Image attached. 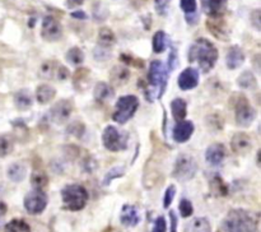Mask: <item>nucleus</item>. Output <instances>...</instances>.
I'll return each instance as SVG.
<instances>
[{
	"mask_svg": "<svg viewBox=\"0 0 261 232\" xmlns=\"http://www.w3.org/2000/svg\"><path fill=\"white\" fill-rule=\"evenodd\" d=\"M121 60L123 61H125L126 64H129V65H134L136 66V68H143L144 66V63H143L142 60L139 59H134V58H131L130 55H126V54H121Z\"/></svg>",
	"mask_w": 261,
	"mask_h": 232,
	"instance_id": "46",
	"label": "nucleus"
},
{
	"mask_svg": "<svg viewBox=\"0 0 261 232\" xmlns=\"http://www.w3.org/2000/svg\"><path fill=\"white\" fill-rule=\"evenodd\" d=\"M225 158V147L222 143H213L205 151V161L212 166H219Z\"/></svg>",
	"mask_w": 261,
	"mask_h": 232,
	"instance_id": "17",
	"label": "nucleus"
},
{
	"mask_svg": "<svg viewBox=\"0 0 261 232\" xmlns=\"http://www.w3.org/2000/svg\"><path fill=\"white\" fill-rule=\"evenodd\" d=\"M169 217H171V232H176V227H177V217H176L175 212L171 211L169 212Z\"/></svg>",
	"mask_w": 261,
	"mask_h": 232,
	"instance_id": "51",
	"label": "nucleus"
},
{
	"mask_svg": "<svg viewBox=\"0 0 261 232\" xmlns=\"http://www.w3.org/2000/svg\"><path fill=\"white\" fill-rule=\"evenodd\" d=\"M13 151V142L8 135H0V157H7Z\"/></svg>",
	"mask_w": 261,
	"mask_h": 232,
	"instance_id": "35",
	"label": "nucleus"
},
{
	"mask_svg": "<svg viewBox=\"0 0 261 232\" xmlns=\"http://www.w3.org/2000/svg\"><path fill=\"white\" fill-rule=\"evenodd\" d=\"M97 42H98V46L106 47V49L112 47L116 42V36L113 31L111 30V28H109V27H102V28L98 31Z\"/></svg>",
	"mask_w": 261,
	"mask_h": 232,
	"instance_id": "29",
	"label": "nucleus"
},
{
	"mask_svg": "<svg viewBox=\"0 0 261 232\" xmlns=\"http://www.w3.org/2000/svg\"><path fill=\"white\" fill-rule=\"evenodd\" d=\"M31 184L35 189L43 190L49 185V177L42 171H35L31 176Z\"/></svg>",
	"mask_w": 261,
	"mask_h": 232,
	"instance_id": "33",
	"label": "nucleus"
},
{
	"mask_svg": "<svg viewBox=\"0 0 261 232\" xmlns=\"http://www.w3.org/2000/svg\"><path fill=\"white\" fill-rule=\"evenodd\" d=\"M185 19H186V22H187L188 24H195L196 22H198V19H199V16H198V13H191V14H185Z\"/></svg>",
	"mask_w": 261,
	"mask_h": 232,
	"instance_id": "49",
	"label": "nucleus"
},
{
	"mask_svg": "<svg viewBox=\"0 0 261 232\" xmlns=\"http://www.w3.org/2000/svg\"><path fill=\"white\" fill-rule=\"evenodd\" d=\"M63 36V27L56 18L53 16L43 17L42 26H41V37L45 41L55 42L59 41Z\"/></svg>",
	"mask_w": 261,
	"mask_h": 232,
	"instance_id": "12",
	"label": "nucleus"
},
{
	"mask_svg": "<svg viewBox=\"0 0 261 232\" xmlns=\"http://www.w3.org/2000/svg\"><path fill=\"white\" fill-rule=\"evenodd\" d=\"M237 84L243 90L256 91L259 88V83L255 74L251 70H245L241 76L237 78Z\"/></svg>",
	"mask_w": 261,
	"mask_h": 232,
	"instance_id": "25",
	"label": "nucleus"
},
{
	"mask_svg": "<svg viewBox=\"0 0 261 232\" xmlns=\"http://www.w3.org/2000/svg\"><path fill=\"white\" fill-rule=\"evenodd\" d=\"M7 211H8L7 204H5V203L1 202V200H0V218H1V217H3V215H5V213H7Z\"/></svg>",
	"mask_w": 261,
	"mask_h": 232,
	"instance_id": "52",
	"label": "nucleus"
},
{
	"mask_svg": "<svg viewBox=\"0 0 261 232\" xmlns=\"http://www.w3.org/2000/svg\"><path fill=\"white\" fill-rule=\"evenodd\" d=\"M194 130H195V126H194L192 121L182 120V121H177V124L175 125L173 132H172V136H173L175 142L186 143L191 138Z\"/></svg>",
	"mask_w": 261,
	"mask_h": 232,
	"instance_id": "15",
	"label": "nucleus"
},
{
	"mask_svg": "<svg viewBox=\"0 0 261 232\" xmlns=\"http://www.w3.org/2000/svg\"><path fill=\"white\" fill-rule=\"evenodd\" d=\"M126 173V167L125 166H113L112 169H110L105 176H103V181L102 184L105 186L110 185L111 182L115 179H119V177H123Z\"/></svg>",
	"mask_w": 261,
	"mask_h": 232,
	"instance_id": "32",
	"label": "nucleus"
},
{
	"mask_svg": "<svg viewBox=\"0 0 261 232\" xmlns=\"http://www.w3.org/2000/svg\"><path fill=\"white\" fill-rule=\"evenodd\" d=\"M83 3H84V0H65V5L69 8V9L80 7Z\"/></svg>",
	"mask_w": 261,
	"mask_h": 232,
	"instance_id": "48",
	"label": "nucleus"
},
{
	"mask_svg": "<svg viewBox=\"0 0 261 232\" xmlns=\"http://www.w3.org/2000/svg\"><path fill=\"white\" fill-rule=\"evenodd\" d=\"M171 113L173 119L176 121H182L185 120L186 115H187V103L184 98H175L172 99L171 102Z\"/></svg>",
	"mask_w": 261,
	"mask_h": 232,
	"instance_id": "27",
	"label": "nucleus"
},
{
	"mask_svg": "<svg viewBox=\"0 0 261 232\" xmlns=\"http://www.w3.org/2000/svg\"><path fill=\"white\" fill-rule=\"evenodd\" d=\"M93 17L97 22H102V20L106 19L107 10L101 5V3H98L96 7L93 8Z\"/></svg>",
	"mask_w": 261,
	"mask_h": 232,
	"instance_id": "44",
	"label": "nucleus"
},
{
	"mask_svg": "<svg viewBox=\"0 0 261 232\" xmlns=\"http://www.w3.org/2000/svg\"><path fill=\"white\" fill-rule=\"evenodd\" d=\"M70 16L73 17V18H75V19H87V18H88L86 12H83V10H76V12H73Z\"/></svg>",
	"mask_w": 261,
	"mask_h": 232,
	"instance_id": "50",
	"label": "nucleus"
},
{
	"mask_svg": "<svg viewBox=\"0 0 261 232\" xmlns=\"http://www.w3.org/2000/svg\"><path fill=\"white\" fill-rule=\"evenodd\" d=\"M93 96L97 102H107L110 99H112L115 97V90L112 86H110L106 82H98L94 86L93 90Z\"/></svg>",
	"mask_w": 261,
	"mask_h": 232,
	"instance_id": "21",
	"label": "nucleus"
},
{
	"mask_svg": "<svg viewBox=\"0 0 261 232\" xmlns=\"http://www.w3.org/2000/svg\"><path fill=\"white\" fill-rule=\"evenodd\" d=\"M199 77L200 76H199L198 69L192 68V66H188V68L182 70L181 74L177 78L179 88L182 91L194 90L199 84Z\"/></svg>",
	"mask_w": 261,
	"mask_h": 232,
	"instance_id": "14",
	"label": "nucleus"
},
{
	"mask_svg": "<svg viewBox=\"0 0 261 232\" xmlns=\"http://www.w3.org/2000/svg\"><path fill=\"white\" fill-rule=\"evenodd\" d=\"M175 195H176V186L169 185L168 188H167V190H166L165 198H163V207H165V208H169V206H171L172 202H173Z\"/></svg>",
	"mask_w": 261,
	"mask_h": 232,
	"instance_id": "43",
	"label": "nucleus"
},
{
	"mask_svg": "<svg viewBox=\"0 0 261 232\" xmlns=\"http://www.w3.org/2000/svg\"><path fill=\"white\" fill-rule=\"evenodd\" d=\"M65 59L70 65H82L83 61H84V53H83L82 49H79V47H72V49L66 51Z\"/></svg>",
	"mask_w": 261,
	"mask_h": 232,
	"instance_id": "31",
	"label": "nucleus"
},
{
	"mask_svg": "<svg viewBox=\"0 0 261 232\" xmlns=\"http://www.w3.org/2000/svg\"><path fill=\"white\" fill-rule=\"evenodd\" d=\"M129 134L123 130L117 129L116 126L109 125L102 133V143L105 148L110 152H123L128 148Z\"/></svg>",
	"mask_w": 261,
	"mask_h": 232,
	"instance_id": "4",
	"label": "nucleus"
},
{
	"mask_svg": "<svg viewBox=\"0 0 261 232\" xmlns=\"http://www.w3.org/2000/svg\"><path fill=\"white\" fill-rule=\"evenodd\" d=\"M5 232H31L30 225L23 219H12L5 226Z\"/></svg>",
	"mask_w": 261,
	"mask_h": 232,
	"instance_id": "34",
	"label": "nucleus"
},
{
	"mask_svg": "<svg viewBox=\"0 0 261 232\" xmlns=\"http://www.w3.org/2000/svg\"><path fill=\"white\" fill-rule=\"evenodd\" d=\"M252 139L251 136L248 135L247 133H236L235 135L232 136L231 147L232 151L238 155V156H246L252 151Z\"/></svg>",
	"mask_w": 261,
	"mask_h": 232,
	"instance_id": "13",
	"label": "nucleus"
},
{
	"mask_svg": "<svg viewBox=\"0 0 261 232\" xmlns=\"http://www.w3.org/2000/svg\"><path fill=\"white\" fill-rule=\"evenodd\" d=\"M198 173V163L195 158L191 155L187 153H181L176 158L175 166H173V173L172 176L179 181H188L195 177Z\"/></svg>",
	"mask_w": 261,
	"mask_h": 232,
	"instance_id": "7",
	"label": "nucleus"
},
{
	"mask_svg": "<svg viewBox=\"0 0 261 232\" xmlns=\"http://www.w3.org/2000/svg\"><path fill=\"white\" fill-rule=\"evenodd\" d=\"M210 186H212L213 190H217V194H219V195H225L227 194V186L224 185L223 180L218 175L213 176Z\"/></svg>",
	"mask_w": 261,
	"mask_h": 232,
	"instance_id": "39",
	"label": "nucleus"
},
{
	"mask_svg": "<svg viewBox=\"0 0 261 232\" xmlns=\"http://www.w3.org/2000/svg\"><path fill=\"white\" fill-rule=\"evenodd\" d=\"M33 98L28 90H20L14 95V105L20 111H27L32 107Z\"/></svg>",
	"mask_w": 261,
	"mask_h": 232,
	"instance_id": "24",
	"label": "nucleus"
},
{
	"mask_svg": "<svg viewBox=\"0 0 261 232\" xmlns=\"http://www.w3.org/2000/svg\"><path fill=\"white\" fill-rule=\"evenodd\" d=\"M61 199H63L64 208L72 212H78L87 206L88 192L83 185L70 184L64 186V189L61 190Z\"/></svg>",
	"mask_w": 261,
	"mask_h": 232,
	"instance_id": "3",
	"label": "nucleus"
},
{
	"mask_svg": "<svg viewBox=\"0 0 261 232\" xmlns=\"http://www.w3.org/2000/svg\"><path fill=\"white\" fill-rule=\"evenodd\" d=\"M188 63H196L203 73H208L218 60V50L214 43L202 37L190 45L187 51Z\"/></svg>",
	"mask_w": 261,
	"mask_h": 232,
	"instance_id": "1",
	"label": "nucleus"
},
{
	"mask_svg": "<svg viewBox=\"0 0 261 232\" xmlns=\"http://www.w3.org/2000/svg\"><path fill=\"white\" fill-rule=\"evenodd\" d=\"M179 209H180V214H181L184 218H187V217H190V215L194 213L192 203L186 198L181 199V202H180L179 204Z\"/></svg>",
	"mask_w": 261,
	"mask_h": 232,
	"instance_id": "38",
	"label": "nucleus"
},
{
	"mask_svg": "<svg viewBox=\"0 0 261 232\" xmlns=\"http://www.w3.org/2000/svg\"><path fill=\"white\" fill-rule=\"evenodd\" d=\"M184 232H212L210 223L204 217H196L186 223Z\"/></svg>",
	"mask_w": 261,
	"mask_h": 232,
	"instance_id": "26",
	"label": "nucleus"
},
{
	"mask_svg": "<svg viewBox=\"0 0 261 232\" xmlns=\"http://www.w3.org/2000/svg\"><path fill=\"white\" fill-rule=\"evenodd\" d=\"M153 232H167V222L163 215H159L158 218L155 219Z\"/></svg>",
	"mask_w": 261,
	"mask_h": 232,
	"instance_id": "45",
	"label": "nucleus"
},
{
	"mask_svg": "<svg viewBox=\"0 0 261 232\" xmlns=\"http://www.w3.org/2000/svg\"><path fill=\"white\" fill-rule=\"evenodd\" d=\"M168 69L167 66L161 61V60H153L149 65L148 80L149 84L152 86L153 90H155L157 97H162L167 87V80H168Z\"/></svg>",
	"mask_w": 261,
	"mask_h": 232,
	"instance_id": "5",
	"label": "nucleus"
},
{
	"mask_svg": "<svg viewBox=\"0 0 261 232\" xmlns=\"http://www.w3.org/2000/svg\"><path fill=\"white\" fill-rule=\"evenodd\" d=\"M206 28L215 39L222 41H227L229 37L228 27L225 24V22L222 19V17L218 18H210L206 20Z\"/></svg>",
	"mask_w": 261,
	"mask_h": 232,
	"instance_id": "16",
	"label": "nucleus"
},
{
	"mask_svg": "<svg viewBox=\"0 0 261 232\" xmlns=\"http://www.w3.org/2000/svg\"><path fill=\"white\" fill-rule=\"evenodd\" d=\"M179 64V57H177V49L175 46L171 47V51H169V57H168V64H167V69L168 72H173L176 69V66Z\"/></svg>",
	"mask_w": 261,
	"mask_h": 232,
	"instance_id": "42",
	"label": "nucleus"
},
{
	"mask_svg": "<svg viewBox=\"0 0 261 232\" xmlns=\"http://www.w3.org/2000/svg\"><path fill=\"white\" fill-rule=\"evenodd\" d=\"M171 0H154V8L155 12L159 14V16L166 17L168 13V8Z\"/></svg>",
	"mask_w": 261,
	"mask_h": 232,
	"instance_id": "40",
	"label": "nucleus"
},
{
	"mask_svg": "<svg viewBox=\"0 0 261 232\" xmlns=\"http://www.w3.org/2000/svg\"><path fill=\"white\" fill-rule=\"evenodd\" d=\"M246 55L243 53V50L241 49L237 45H233L228 49L227 51V55H225V64H227V68L231 70L238 69L242 64L245 63Z\"/></svg>",
	"mask_w": 261,
	"mask_h": 232,
	"instance_id": "19",
	"label": "nucleus"
},
{
	"mask_svg": "<svg viewBox=\"0 0 261 232\" xmlns=\"http://www.w3.org/2000/svg\"><path fill=\"white\" fill-rule=\"evenodd\" d=\"M225 232H259L258 217L245 209H232L223 221Z\"/></svg>",
	"mask_w": 261,
	"mask_h": 232,
	"instance_id": "2",
	"label": "nucleus"
},
{
	"mask_svg": "<svg viewBox=\"0 0 261 232\" xmlns=\"http://www.w3.org/2000/svg\"><path fill=\"white\" fill-rule=\"evenodd\" d=\"M72 113H73V102L70 99H60L50 109L49 119L54 124L61 125L69 120Z\"/></svg>",
	"mask_w": 261,
	"mask_h": 232,
	"instance_id": "11",
	"label": "nucleus"
},
{
	"mask_svg": "<svg viewBox=\"0 0 261 232\" xmlns=\"http://www.w3.org/2000/svg\"><path fill=\"white\" fill-rule=\"evenodd\" d=\"M93 58H94V60H97V61H107V60L111 58V51H110L109 49H106V47L98 46V45H97V46L94 47V50H93Z\"/></svg>",
	"mask_w": 261,
	"mask_h": 232,
	"instance_id": "37",
	"label": "nucleus"
},
{
	"mask_svg": "<svg viewBox=\"0 0 261 232\" xmlns=\"http://www.w3.org/2000/svg\"><path fill=\"white\" fill-rule=\"evenodd\" d=\"M35 96H36L37 102L46 105V103H50L55 98V96H56V90H55L53 86H49V84H41V86H38L36 88Z\"/></svg>",
	"mask_w": 261,
	"mask_h": 232,
	"instance_id": "23",
	"label": "nucleus"
},
{
	"mask_svg": "<svg viewBox=\"0 0 261 232\" xmlns=\"http://www.w3.org/2000/svg\"><path fill=\"white\" fill-rule=\"evenodd\" d=\"M152 46H153V51L155 54H162L167 46H168V36L165 31H157L153 36V41H152Z\"/></svg>",
	"mask_w": 261,
	"mask_h": 232,
	"instance_id": "30",
	"label": "nucleus"
},
{
	"mask_svg": "<svg viewBox=\"0 0 261 232\" xmlns=\"http://www.w3.org/2000/svg\"><path fill=\"white\" fill-rule=\"evenodd\" d=\"M40 76L45 79L64 80L69 77V70L59 61L49 60V61H45L41 65Z\"/></svg>",
	"mask_w": 261,
	"mask_h": 232,
	"instance_id": "10",
	"label": "nucleus"
},
{
	"mask_svg": "<svg viewBox=\"0 0 261 232\" xmlns=\"http://www.w3.org/2000/svg\"><path fill=\"white\" fill-rule=\"evenodd\" d=\"M120 221L126 227H135L140 222V213H139L138 208L135 206H131V204H125L121 208Z\"/></svg>",
	"mask_w": 261,
	"mask_h": 232,
	"instance_id": "20",
	"label": "nucleus"
},
{
	"mask_svg": "<svg viewBox=\"0 0 261 232\" xmlns=\"http://www.w3.org/2000/svg\"><path fill=\"white\" fill-rule=\"evenodd\" d=\"M87 82H90V70H76L75 76H74V84H75L76 88H79V86H84Z\"/></svg>",
	"mask_w": 261,
	"mask_h": 232,
	"instance_id": "36",
	"label": "nucleus"
},
{
	"mask_svg": "<svg viewBox=\"0 0 261 232\" xmlns=\"http://www.w3.org/2000/svg\"><path fill=\"white\" fill-rule=\"evenodd\" d=\"M47 203H49V199L45 192L37 189L31 190L28 194H26L23 200L24 209L33 215L41 214L47 207Z\"/></svg>",
	"mask_w": 261,
	"mask_h": 232,
	"instance_id": "9",
	"label": "nucleus"
},
{
	"mask_svg": "<svg viewBox=\"0 0 261 232\" xmlns=\"http://www.w3.org/2000/svg\"><path fill=\"white\" fill-rule=\"evenodd\" d=\"M235 115L237 125L247 128V126H250L254 123L258 113H256V110H255L254 106L250 103V101H248L243 95H241V96L237 98V101H236Z\"/></svg>",
	"mask_w": 261,
	"mask_h": 232,
	"instance_id": "8",
	"label": "nucleus"
},
{
	"mask_svg": "<svg viewBox=\"0 0 261 232\" xmlns=\"http://www.w3.org/2000/svg\"><path fill=\"white\" fill-rule=\"evenodd\" d=\"M260 16H261L260 9H255L254 12L251 13V23H252V26H254L258 31H260V28H261Z\"/></svg>",
	"mask_w": 261,
	"mask_h": 232,
	"instance_id": "47",
	"label": "nucleus"
},
{
	"mask_svg": "<svg viewBox=\"0 0 261 232\" xmlns=\"http://www.w3.org/2000/svg\"><path fill=\"white\" fill-rule=\"evenodd\" d=\"M202 8L209 18H218L223 16L227 8V0H200Z\"/></svg>",
	"mask_w": 261,
	"mask_h": 232,
	"instance_id": "18",
	"label": "nucleus"
},
{
	"mask_svg": "<svg viewBox=\"0 0 261 232\" xmlns=\"http://www.w3.org/2000/svg\"><path fill=\"white\" fill-rule=\"evenodd\" d=\"M110 78L111 82L116 86H124L128 80L130 79V70L125 65H116L113 66L110 72Z\"/></svg>",
	"mask_w": 261,
	"mask_h": 232,
	"instance_id": "22",
	"label": "nucleus"
},
{
	"mask_svg": "<svg viewBox=\"0 0 261 232\" xmlns=\"http://www.w3.org/2000/svg\"><path fill=\"white\" fill-rule=\"evenodd\" d=\"M7 175L10 181L20 182L23 181L27 175V167L22 162H14L9 165L7 170Z\"/></svg>",
	"mask_w": 261,
	"mask_h": 232,
	"instance_id": "28",
	"label": "nucleus"
},
{
	"mask_svg": "<svg viewBox=\"0 0 261 232\" xmlns=\"http://www.w3.org/2000/svg\"><path fill=\"white\" fill-rule=\"evenodd\" d=\"M180 8L185 14H191L196 12V0H180Z\"/></svg>",
	"mask_w": 261,
	"mask_h": 232,
	"instance_id": "41",
	"label": "nucleus"
},
{
	"mask_svg": "<svg viewBox=\"0 0 261 232\" xmlns=\"http://www.w3.org/2000/svg\"><path fill=\"white\" fill-rule=\"evenodd\" d=\"M138 107L139 99L134 95L120 97L116 102V110L112 115V120L120 125H124L135 115Z\"/></svg>",
	"mask_w": 261,
	"mask_h": 232,
	"instance_id": "6",
	"label": "nucleus"
}]
</instances>
